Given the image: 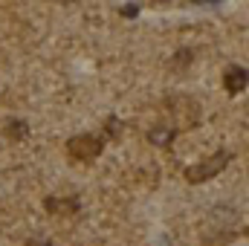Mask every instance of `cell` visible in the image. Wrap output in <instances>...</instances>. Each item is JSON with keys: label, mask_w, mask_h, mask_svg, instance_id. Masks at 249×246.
Masks as SVG:
<instances>
[{"label": "cell", "mask_w": 249, "mask_h": 246, "mask_svg": "<svg viewBox=\"0 0 249 246\" xmlns=\"http://www.w3.org/2000/svg\"><path fill=\"white\" fill-rule=\"evenodd\" d=\"M229 162H232V151H217L214 157H209V159H203V162H197V165H188L186 168V183H191V185L206 183V180L217 177Z\"/></svg>", "instance_id": "6da1fadb"}, {"label": "cell", "mask_w": 249, "mask_h": 246, "mask_svg": "<svg viewBox=\"0 0 249 246\" xmlns=\"http://www.w3.org/2000/svg\"><path fill=\"white\" fill-rule=\"evenodd\" d=\"M105 148V136L102 133H78L72 139H67V151L72 159H81V162H90L102 154Z\"/></svg>", "instance_id": "7a4b0ae2"}, {"label": "cell", "mask_w": 249, "mask_h": 246, "mask_svg": "<svg viewBox=\"0 0 249 246\" xmlns=\"http://www.w3.org/2000/svg\"><path fill=\"white\" fill-rule=\"evenodd\" d=\"M223 87H226L232 96L241 93V90H247V67H241V64H229L226 72H223Z\"/></svg>", "instance_id": "3957f363"}, {"label": "cell", "mask_w": 249, "mask_h": 246, "mask_svg": "<svg viewBox=\"0 0 249 246\" xmlns=\"http://www.w3.org/2000/svg\"><path fill=\"white\" fill-rule=\"evenodd\" d=\"M44 209L50 214H75L81 209V203L75 197H47L44 200Z\"/></svg>", "instance_id": "277c9868"}, {"label": "cell", "mask_w": 249, "mask_h": 246, "mask_svg": "<svg viewBox=\"0 0 249 246\" xmlns=\"http://www.w3.org/2000/svg\"><path fill=\"white\" fill-rule=\"evenodd\" d=\"M6 136H9L12 142H20V139L29 136V124L23 122V119H9V122H6Z\"/></svg>", "instance_id": "5b68a950"}, {"label": "cell", "mask_w": 249, "mask_h": 246, "mask_svg": "<svg viewBox=\"0 0 249 246\" xmlns=\"http://www.w3.org/2000/svg\"><path fill=\"white\" fill-rule=\"evenodd\" d=\"M174 136H177L174 127H154V130H148V142H154V145H171Z\"/></svg>", "instance_id": "8992f818"}, {"label": "cell", "mask_w": 249, "mask_h": 246, "mask_svg": "<svg viewBox=\"0 0 249 246\" xmlns=\"http://www.w3.org/2000/svg\"><path fill=\"white\" fill-rule=\"evenodd\" d=\"M188 58H194V53H191V50H180V53H177V55H174V58H171V70H180V67H188Z\"/></svg>", "instance_id": "52a82bcc"}, {"label": "cell", "mask_w": 249, "mask_h": 246, "mask_svg": "<svg viewBox=\"0 0 249 246\" xmlns=\"http://www.w3.org/2000/svg\"><path fill=\"white\" fill-rule=\"evenodd\" d=\"M105 127H107V136H110V139H119V133H122V124H119V119H116V116H110Z\"/></svg>", "instance_id": "ba28073f"}, {"label": "cell", "mask_w": 249, "mask_h": 246, "mask_svg": "<svg viewBox=\"0 0 249 246\" xmlns=\"http://www.w3.org/2000/svg\"><path fill=\"white\" fill-rule=\"evenodd\" d=\"M119 12H122L124 18H136V15H139V6H136V3H127V6L119 9Z\"/></svg>", "instance_id": "9c48e42d"}, {"label": "cell", "mask_w": 249, "mask_h": 246, "mask_svg": "<svg viewBox=\"0 0 249 246\" xmlns=\"http://www.w3.org/2000/svg\"><path fill=\"white\" fill-rule=\"evenodd\" d=\"M29 246H53V241H41V244H29Z\"/></svg>", "instance_id": "30bf717a"}]
</instances>
